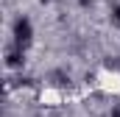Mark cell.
I'll return each mask as SVG.
<instances>
[{
  "mask_svg": "<svg viewBox=\"0 0 120 117\" xmlns=\"http://www.w3.org/2000/svg\"><path fill=\"white\" fill-rule=\"evenodd\" d=\"M31 39H34V25H31L28 17H20L14 22V42H17V48H25Z\"/></svg>",
  "mask_w": 120,
  "mask_h": 117,
  "instance_id": "6da1fadb",
  "label": "cell"
},
{
  "mask_svg": "<svg viewBox=\"0 0 120 117\" xmlns=\"http://www.w3.org/2000/svg\"><path fill=\"white\" fill-rule=\"evenodd\" d=\"M22 48H11L8 53H6V64L8 67H22Z\"/></svg>",
  "mask_w": 120,
  "mask_h": 117,
  "instance_id": "7a4b0ae2",
  "label": "cell"
},
{
  "mask_svg": "<svg viewBox=\"0 0 120 117\" xmlns=\"http://www.w3.org/2000/svg\"><path fill=\"white\" fill-rule=\"evenodd\" d=\"M112 20L120 25V6H115V8H112Z\"/></svg>",
  "mask_w": 120,
  "mask_h": 117,
  "instance_id": "3957f363",
  "label": "cell"
},
{
  "mask_svg": "<svg viewBox=\"0 0 120 117\" xmlns=\"http://www.w3.org/2000/svg\"><path fill=\"white\" fill-rule=\"evenodd\" d=\"M78 6H84V8H87V6H92V0H78Z\"/></svg>",
  "mask_w": 120,
  "mask_h": 117,
  "instance_id": "277c9868",
  "label": "cell"
},
{
  "mask_svg": "<svg viewBox=\"0 0 120 117\" xmlns=\"http://www.w3.org/2000/svg\"><path fill=\"white\" fill-rule=\"evenodd\" d=\"M112 117H120V106H115V109H112Z\"/></svg>",
  "mask_w": 120,
  "mask_h": 117,
  "instance_id": "5b68a950",
  "label": "cell"
},
{
  "mask_svg": "<svg viewBox=\"0 0 120 117\" xmlns=\"http://www.w3.org/2000/svg\"><path fill=\"white\" fill-rule=\"evenodd\" d=\"M39 3H50V0H39Z\"/></svg>",
  "mask_w": 120,
  "mask_h": 117,
  "instance_id": "8992f818",
  "label": "cell"
}]
</instances>
